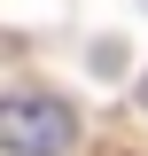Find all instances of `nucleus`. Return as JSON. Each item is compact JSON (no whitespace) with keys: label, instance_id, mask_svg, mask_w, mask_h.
Wrapping results in <instances>:
<instances>
[{"label":"nucleus","instance_id":"1","mask_svg":"<svg viewBox=\"0 0 148 156\" xmlns=\"http://www.w3.org/2000/svg\"><path fill=\"white\" fill-rule=\"evenodd\" d=\"M78 148V109L62 94L16 86L0 94V156H70Z\"/></svg>","mask_w":148,"mask_h":156},{"label":"nucleus","instance_id":"2","mask_svg":"<svg viewBox=\"0 0 148 156\" xmlns=\"http://www.w3.org/2000/svg\"><path fill=\"white\" fill-rule=\"evenodd\" d=\"M140 109H148V78H140Z\"/></svg>","mask_w":148,"mask_h":156}]
</instances>
